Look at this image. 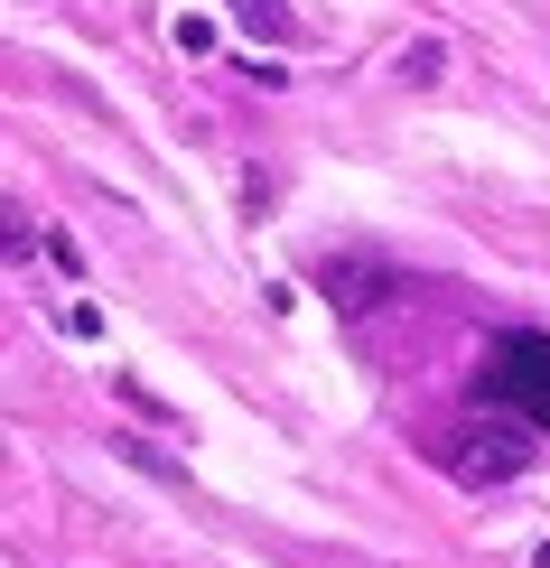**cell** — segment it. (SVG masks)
<instances>
[{"label": "cell", "mask_w": 550, "mask_h": 568, "mask_svg": "<svg viewBox=\"0 0 550 568\" xmlns=\"http://www.w3.org/2000/svg\"><path fill=\"white\" fill-rule=\"evenodd\" d=\"M233 19H243L252 38H290V10H280V0H233Z\"/></svg>", "instance_id": "obj_6"}, {"label": "cell", "mask_w": 550, "mask_h": 568, "mask_svg": "<svg viewBox=\"0 0 550 568\" xmlns=\"http://www.w3.org/2000/svg\"><path fill=\"white\" fill-rule=\"evenodd\" d=\"M0 262H47V233L19 196H0Z\"/></svg>", "instance_id": "obj_4"}, {"label": "cell", "mask_w": 550, "mask_h": 568, "mask_svg": "<svg viewBox=\"0 0 550 568\" xmlns=\"http://www.w3.org/2000/svg\"><path fill=\"white\" fill-rule=\"evenodd\" d=\"M439 65H448V47H439V38L401 47V84H439Z\"/></svg>", "instance_id": "obj_7"}, {"label": "cell", "mask_w": 550, "mask_h": 568, "mask_svg": "<svg viewBox=\"0 0 550 568\" xmlns=\"http://www.w3.org/2000/svg\"><path fill=\"white\" fill-rule=\"evenodd\" d=\"M112 447H122V457L140 466V476H159V485H187V466L169 457V447H150V438H112Z\"/></svg>", "instance_id": "obj_5"}, {"label": "cell", "mask_w": 550, "mask_h": 568, "mask_svg": "<svg viewBox=\"0 0 550 568\" xmlns=\"http://www.w3.org/2000/svg\"><path fill=\"white\" fill-rule=\"evenodd\" d=\"M318 290L337 298V317H373V307H392L411 280H401L382 252H327V271H318Z\"/></svg>", "instance_id": "obj_3"}, {"label": "cell", "mask_w": 550, "mask_h": 568, "mask_svg": "<svg viewBox=\"0 0 550 568\" xmlns=\"http://www.w3.org/2000/svg\"><path fill=\"white\" fill-rule=\"evenodd\" d=\"M439 466L458 485H513L532 466V419H458L439 438Z\"/></svg>", "instance_id": "obj_2"}, {"label": "cell", "mask_w": 550, "mask_h": 568, "mask_svg": "<svg viewBox=\"0 0 550 568\" xmlns=\"http://www.w3.org/2000/svg\"><path fill=\"white\" fill-rule=\"evenodd\" d=\"M532 568H550V540H541V559H532Z\"/></svg>", "instance_id": "obj_8"}, {"label": "cell", "mask_w": 550, "mask_h": 568, "mask_svg": "<svg viewBox=\"0 0 550 568\" xmlns=\"http://www.w3.org/2000/svg\"><path fill=\"white\" fill-rule=\"evenodd\" d=\"M0 457H10V447H0Z\"/></svg>", "instance_id": "obj_9"}, {"label": "cell", "mask_w": 550, "mask_h": 568, "mask_svg": "<svg viewBox=\"0 0 550 568\" xmlns=\"http://www.w3.org/2000/svg\"><path fill=\"white\" fill-rule=\"evenodd\" d=\"M476 400L532 419V429H550V336H532V326L494 336L486 345V373H476Z\"/></svg>", "instance_id": "obj_1"}]
</instances>
